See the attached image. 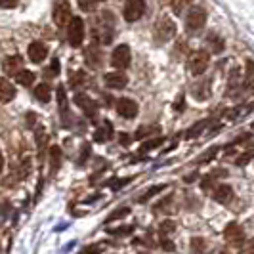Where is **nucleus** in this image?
I'll return each mask as SVG.
<instances>
[{
	"mask_svg": "<svg viewBox=\"0 0 254 254\" xmlns=\"http://www.w3.org/2000/svg\"><path fill=\"white\" fill-rule=\"evenodd\" d=\"M251 159H253V151H247V153H245V155H241V157L237 159V165H239V166L247 165V163H249Z\"/></svg>",
	"mask_w": 254,
	"mask_h": 254,
	"instance_id": "nucleus-43",
	"label": "nucleus"
},
{
	"mask_svg": "<svg viewBox=\"0 0 254 254\" xmlns=\"http://www.w3.org/2000/svg\"><path fill=\"white\" fill-rule=\"evenodd\" d=\"M253 86V62H247V88Z\"/></svg>",
	"mask_w": 254,
	"mask_h": 254,
	"instance_id": "nucleus-40",
	"label": "nucleus"
},
{
	"mask_svg": "<svg viewBox=\"0 0 254 254\" xmlns=\"http://www.w3.org/2000/svg\"><path fill=\"white\" fill-rule=\"evenodd\" d=\"M241 254H253V243H249V245H247V249L241 251Z\"/></svg>",
	"mask_w": 254,
	"mask_h": 254,
	"instance_id": "nucleus-48",
	"label": "nucleus"
},
{
	"mask_svg": "<svg viewBox=\"0 0 254 254\" xmlns=\"http://www.w3.org/2000/svg\"><path fill=\"white\" fill-rule=\"evenodd\" d=\"M15 98V88L8 78H0V103H8Z\"/></svg>",
	"mask_w": 254,
	"mask_h": 254,
	"instance_id": "nucleus-17",
	"label": "nucleus"
},
{
	"mask_svg": "<svg viewBox=\"0 0 254 254\" xmlns=\"http://www.w3.org/2000/svg\"><path fill=\"white\" fill-rule=\"evenodd\" d=\"M29 172H31V159H25V161H21V166L17 170V178L23 180L25 176H29Z\"/></svg>",
	"mask_w": 254,
	"mask_h": 254,
	"instance_id": "nucleus-33",
	"label": "nucleus"
},
{
	"mask_svg": "<svg viewBox=\"0 0 254 254\" xmlns=\"http://www.w3.org/2000/svg\"><path fill=\"white\" fill-rule=\"evenodd\" d=\"M113 25V23H111ZM107 25L105 23V19L102 17V21L96 25V29H94V33H96V38L100 40V42H103V44H109L111 40H113V27Z\"/></svg>",
	"mask_w": 254,
	"mask_h": 254,
	"instance_id": "nucleus-15",
	"label": "nucleus"
},
{
	"mask_svg": "<svg viewBox=\"0 0 254 254\" xmlns=\"http://www.w3.org/2000/svg\"><path fill=\"white\" fill-rule=\"evenodd\" d=\"M78 8L82 12H94L98 8V0H78Z\"/></svg>",
	"mask_w": 254,
	"mask_h": 254,
	"instance_id": "nucleus-31",
	"label": "nucleus"
},
{
	"mask_svg": "<svg viewBox=\"0 0 254 254\" xmlns=\"http://www.w3.org/2000/svg\"><path fill=\"white\" fill-rule=\"evenodd\" d=\"M62 166V149L58 145H52L50 147V174L54 176Z\"/></svg>",
	"mask_w": 254,
	"mask_h": 254,
	"instance_id": "nucleus-18",
	"label": "nucleus"
},
{
	"mask_svg": "<svg viewBox=\"0 0 254 254\" xmlns=\"http://www.w3.org/2000/svg\"><path fill=\"white\" fill-rule=\"evenodd\" d=\"M46 71H48L46 76H58L60 75V60H58V58H54V60H52V65L46 69Z\"/></svg>",
	"mask_w": 254,
	"mask_h": 254,
	"instance_id": "nucleus-35",
	"label": "nucleus"
},
{
	"mask_svg": "<svg viewBox=\"0 0 254 254\" xmlns=\"http://www.w3.org/2000/svg\"><path fill=\"white\" fill-rule=\"evenodd\" d=\"M163 141H165L163 136H157L153 140H147L145 143H141V153H147L151 151V149H155V147H159V145H163Z\"/></svg>",
	"mask_w": 254,
	"mask_h": 254,
	"instance_id": "nucleus-28",
	"label": "nucleus"
},
{
	"mask_svg": "<svg viewBox=\"0 0 254 254\" xmlns=\"http://www.w3.org/2000/svg\"><path fill=\"white\" fill-rule=\"evenodd\" d=\"M166 188H168L166 184H159V186H153V188H149V190H147L145 193H143V195H141V197L138 199V201H140V203H145L147 199H151V197H155V195H157L159 191H165Z\"/></svg>",
	"mask_w": 254,
	"mask_h": 254,
	"instance_id": "nucleus-26",
	"label": "nucleus"
},
{
	"mask_svg": "<svg viewBox=\"0 0 254 254\" xmlns=\"http://www.w3.org/2000/svg\"><path fill=\"white\" fill-rule=\"evenodd\" d=\"M98 2H102V0H98Z\"/></svg>",
	"mask_w": 254,
	"mask_h": 254,
	"instance_id": "nucleus-51",
	"label": "nucleus"
},
{
	"mask_svg": "<svg viewBox=\"0 0 254 254\" xmlns=\"http://www.w3.org/2000/svg\"><path fill=\"white\" fill-rule=\"evenodd\" d=\"M46 56H48V48L40 40H35V42L29 44V60L33 64H42L46 60Z\"/></svg>",
	"mask_w": 254,
	"mask_h": 254,
	"instance_id": "nucleus-11",
	"label": "nucleus"
},
{
	"mask_svg": "<svg viewBox=\"0 0 254 254\" xmlns=\"http://www.w3.org/2000/svg\"><path fill=\"white\" fill-rule=\"evenodd\" d=\"M208 125H210V121H208V119H206V121H199L197 125H193V127L188 130L186 138H188V140H193V138H197V136H199V134H201L204 128L208 127Z\"/></svg>",
	"mask_w": 254,
	"mask_h": 254,
	"instance_id": "nucleus-24",
	"label": "nucleus"
},
{
	"mask_svg": "<svg viewBox=\"0 0 254 254\" xmlns=\"http://www.w3.org/2000/svg\"><path fill=\"white\" fill-rule=\"evenodd\" d=\"M117 111L125 119H134L138 115V103L134 100H130V98H121L117 102Z\"/></svg>",
	"mask_w": 254,
	"mask_h": 254,
	"instance_id": "nucleus-10",
	"label": "nucleus"
},
{
	"mask_svg": "<svg viewBox=\"0 0 254 254\" xmlns=\"http://www.w3.org/2000/svg\"><path fill=\"white\" fill-rule=\"evenodd\" d=\"M58 105H60V111L62 113H67V105H69V102H67V94H65V88L64 86H58Z\"/></svg>",
	"mask_w": 254,
	"mask_h": 254,
	"instance_id": "nucleus-29",
	"label": "nucleus"
},
{
	"mask_svg": "<svg viewBox=\"0 0 254 254\" xmlns=\"http://www.w3.org/2000/svg\"><path fill=\"white\" fill-rule=\"evenodd\" d=\"M193 0H172V6H174V12L176 13H180L188 4H191Z\"/></svg>",
	"mask_w": 254,
	"mask_h": 254,
	"instance_id": "nucleus-38",
	"label": "nucleus"
},
{
	"mask_svg": "<svg viewBox=\"0 0 254 254\" xmlns=\"http://www.w3.org/2000/svg\"><path fill=\"white\" fill-rule=\"evenodd\" d=\"M155 132H159V127H141L138 128V132L134 134V140H141L145 136H153Z\"/></svg>",
	"mask_w": 254,
	"mask_h": 254,
	"instance_id": "nucleus-30",
	"label": "nucleus"
},
{
	"mask_svg": "<svg viewBox=\"0 0 254 254\" xmlns=\"http://www.w3.org/2000/svg\"><path fill=\"white\" fill-rule=\"evenodd\" d=\"M206 42L210 46V52H214V54H220V52L224 50V40L218 37V35H208Z\"/></svg>",
	"mask_w": 254,
	"mask_h": 254,
	"instance_id": "nucleus-25",
	"label": "nucleus"
},
{
	"mask_svg": "<svg viewBox=\"0 0 254 254\" xmlns=\"http://www.w3.org/2000/svg\"><path fill=\"white\" fill-rule=\"evenodd\" d=\"M206 23V12L203 8H191L190 13L186 15V31L188 33H197L201 31Z\"/></svg>",
	"mask_w": 254,
	"mask_h": 254,
	"instance_id": "nucleus-3",
	"label": "nucleus"
},
{
	"mask_svg": "<svg viewBox=\"0 0 254 254\" xmlns=\"http://www.w3.org/2000/svg\"><path fill=\"white\" fill-rule=\"evenodd\" d=\"M35 136H37L38 149L42 151V149H44V145H46V140H48V136H46V130H44V128H38L37 132H35Z\"/></svg>",
	"mask_w": 254,
	"mask_h": 254,
	"instance_id": "nucleus-34",
	"label": "nucleus"
},
{
	"mask_svg": "<svg viewBox=\"0 0 254 254\" xmlns=\"http://www.w3.org/2000/svg\"><path fill=\"white\" fill-rule=\"evenodd\" d=\"M42 186H44V180H42V176H40L38 186H37V193H35V201H38V197H40V193H42Z\"/></svg>",
	"mask_w": 254,
	"mask_h": 254,
	"instance_id": "nucleus-45",
	"label": "nucleus"
},
{
	"mask_svg": "<svg viewBox=\"0 0 254 254\" xmlns=\"http://www.w3.org/2000/svg\"><path fill=\"white\" fill-rule=\"evenodd\" d=\"M2 69H4V73H6V75L15 76L19 71H23V58H21V56H12V58L4 60Z\"/></svg>",
	"mask_w": 254,
	"mask_h": 254,
	"instance_id": "nucleus-14",
	"label": "nucleus"
},
{
	"mask_svg": "<svg viewBox=\"0 0 254 254\" xmlns=\"http://www.w3.org/2000/svg\"><path fill=\"white\" fill-rule=\"evenodd\" d=\"M52 17H54V23L58 27H65L71 19V4L67 0H56Z\"/></svg>",
	"mask_w": 254,
	"mask_h": 254,
	"instance_id": "nucleus-5",
	"label": "nucleus"
},
{
	"mask_svg": "<svg viewBox=\"0 0 254 254\" xmlns=\"http://www.w3.org/2000/svg\"><path fill=\"white\" fill-rule=\"evenodd\" d=\"M103 80H105V84H107L109 88H115V90L125 88V86L128 84V78H127V75H125L123 71H113V73H105V75H103Z\"/></svg>",
	"mask_w": 254,
	"mask_h": 254,
	"instance_id": "nucleus-13",
	"label": "nucleus"
},
{
	"mask_svg": "<svg viewBox=\"0 0 254 254\" xmlns=\"http://www.w3.org/2000/svg\"><path fill=\"white\" fill-rule=\"evenodd\" d=\"M191 94H193V98L199 100V102L208 100V98H210V78H201L199 82H195V84L191 86Z\"/></svg>",
	"mask_w": 254,
	"mask_h": 254,
	"instance_id": "nucleus-12",
	"label": "nucleus"
},
{
	"mask_svg": "<svg viewBox=\"0 0 254 254\" xmlns=\"http://www.w3.org/2000/svg\"><path fill=\"white\" fill-rule=\"evenodd\" d=\"M182 107H184V94H180L176 103H174V109H182Z\"/></svg>",
	"mask_w": 254,
	"mask_h": 254,
	"instance_id": "nucleus-47",
	"label": "nucleus"
},
{
	"mask_svg": "<svg viewBox=\"0 0 254 254\" xmlns=\"http://www.w3.org/2000/svg\"><path fill=\"white\" fill-rule=\"evenodd\" d=\"M84 56H86V62H88L92 67H100V64H102V56H100V50H98L96 44L90 46Z\"/></svg>",
	"mask_w": 254,
	"mask_h": 254,
	"instance_id": "nucleus-20",
	"label": "nucleus"
},
{
	"mask_svg": "<svg viewBox=\"0 0 254 254\" xmlns=\"http://www.w3.org/2000/svg\"><path fill=\"white\" fill-rule=\"evenodd\" d=\"M35 73L33 71H19L17 75H15V80H17V84H21V86H33V82H35Z\"/></svg>",
	"mask_w": 254,
	"mask_h": 254,
	"instance_id": "nucleus-22",
	"label": "nucleus"
},
{
	"mask_svg": "<svg viewBox=\"0 0 254 254\" xmlns=\"http://www.w3.org/2000/svg\"><path fill=\"white\" fill-rule=\"evenodd\" d=\"M17 2H19V0H0V8L10 10V8H13V6H17Z\"/></svg>",
	"mask_w": 254,
	"mask_h": 254,
	"instance_id": "nucleus-44",
	"label": "nucleus"
},
{
	"mask_svg": "<svg viewBox=\"0 0 254 254\" xmlns=\"http://www.w3.org/2000/svg\"><path fill=\"white\" fill-rule=\"evenodd\" d=\"M153 35H155V40H157V42H168L170 38L176 35V23H174L170 17L163 15V17L157 19Z\"/></svg>",
	"mask_w": 254,
	"mask_h": 254,
	"instance_id": "nucleus-1",
	"label": "nucleus"
},
{
	"mask_svg": "<svg viewBox=\"0 0 254 254\" xmlns=\"http://www.w3.org/2000/svg\"><path fill=\"white\" fill-rule=\"evenodd\" d=\"M132 182V178H123V180H117V182H113L111 184V188H113V191H117V190H121V188H125L127 184H130Z\"/></svg>",
	"mask_w": 254,
	"mask_h": 254,
	"instance_id": "nucleus-41",
	"label": "nucleus"
},
{
	"mask_svg": "<svg viewBox=\"0 0 254 254\" xmlns=\"http://www.w3.org/2000/svg\"><path fill=\"white\" fill-rule=\"evenodd\" d=\"M216 153H218V147H212V149H208V151L204 153L203 157H199V165H204L206 161H212V159L216 157Z\"/></svg>",
	"mask_w": 254,
	"mask_h": 254,
	"instance_id": "nucleus-36",
	"label": "nucleus"
},
{
	"mask_svg": "<svg viewBox=\"0 0 254 254\" xmlns=\"http://www.w3.org/2000/svg\"><path fill=\"white\" fill-rule=\"evenodd\" d=\"M2 168H4V157H2V151H0V172H2Z\"/></svg>",
	"mask_w": 254,
	"mask_h": 254,
	"instance_id": "nucleus-50",
	"label": "nucleus"
},
{
	"mask_svg": "<svg viewBox=\"0 0 254 254\" xmlns=\"http://www.w3.org/2000/svg\"><path fill=\"white\" fill-rule=\"evenodd\" d=\"M168 231H174V222H170V220L163 222V226H161V235H166Z\"/></svg>",
	"mask_w": 254,
	"mask_h": 254,
	"instance_id": "nucleus-42",
	"label": "nucleus"
},
{
	"mask_svg": "<svg viewBox=\"0 0 254 254\" xmlns=\"http://www.w3.org/2000/svg\"><path fill=\"white\" fill-rule=\"evenodd\" d=\"M105 243H94V245H88V247H84V249H80V253L78 254H102L105 251Z\"/></svg>",
	"mask_w": 254,
	"mask_h": 254,
	"instance_id": "nucleus-27",
	"label": "nucleus"
},
{
	"mask_svg": "<svg viewBox=\"0 0 254 254\" xmlns=\"http://www.w3.org/2000/svg\"><path fill=\"white\" fill-rule=\"evenodd\" d=\"M134 228L132 226H128V228H117V229H107V233H111V235H128V233H132Z\"/></svg>",
	"mask_w": 254,
	"mask_h": 254,
	"instance_id": "nucleus-39",
	"label": "nucleus"
},
{
	"mask_svg": "<svg viewBox=\"0 0 254 254\" xmlns=\"http://www.w3.org/2000/svg\"><path fill=\"white\" fill-rule=\"evenodd\" d=\"M111 65L117 71H125L130 65V48L127 44H119L111 54Z\"/></svg>",
	"mask_w": 254,
	"mask_h": 254,
	"instance_id": "nucleus-6",
	"label": "nucleus"
},
{
	"mask_svg": "<svg viewBox=\"0 0 254 254\" xmlns=\"http://www.w3.org/2000/svg\"><path fill=\"white\" fill-rule=\"evenodd\" d=\"M224 239L229 245H233V247H243V243H245V231H243V228L239 224L231 222L224 229Z\"/></svg>",
	"mask_w": 254,
	"mask_h": 254,
	"instance_id": "nucleus-8",
	"label": "nucleus"
},
{
	"mask_svg": "<svg viewBox=\"0 0 254 254\" xmlns=\"http://www.w3.org/2000/svg\"><path fill=\"white\" fill-rule=\"evenodd\" d=\"M75 103L84 111V113L88 115L90 119H96V115H98V103L94 102L92 98H88L86 94H76Z\"/></svg>",
	"mask_w": 254,
	"mask_h": 254,
	"instance_id": "nucleus-9",
	"label": "nucleus"
},
{
	"mask_svg": "<svg viewBox=\"0 0 254 254\" xmlns=\"http://www.w3.org/2000/svg\"><path fill=\"white\" fill-rule=\"evenodd\" d=\"M197 178V172H195V174H190V176H188V178H186V182H188V184H190V182H193V180Z\"/></svg>",
	"mask_w": 254,
	"mask_h": 254,
	"instance_id": "nucleus-49",
	"label": "nucleus"
},
{
	"mask_svg": "<svg viewBox=\"0 0 254 254\" xmlns=\"http://www.w3.org/2000/svg\"><path fill=\"white\" fill-rule=\"evenodd\" d=\"M212 197H214V201H218V203L226 204L231 201V197H233V190L229 188V186H226V184H220V186H216V188H212Z\"/></svg>",
	"mask_w": 254,
	"mask_h": 254,
	"instance_id": "nucleus-16",
	"label": "nucleus"
},
{
	"mask_svg": "<svg viewBox=\"0 0 254 254\" xmlns=\"http://www.w3.org/2000/svg\"><path fill=\"white\" fill-rule=\"evenodd\" d=\"M69 29H67V38H69V44L73 48H78L84 40V21L80 17H71L69 19Z\"/></svg>",
	"mask_w": 254,
	"mask_h": 254,
	"instance_id": "nucleus-2",
	"label": "nucleus"
},
{
	"mask_svg": "<svg viewBox=\"0 0 254 254\" xmlns=\"http://www.w3.org/2000/svg\"><path fill=\"white\" fill-rule=\"evenodd\" d=\"M35 98H37L40 103H48L52 100V88L46 82L38 84V86H35Z\"/></svg>",
	"mask_w": 254,
	"mask_h": 254,
	"instance_id": "nucleus-19",
	"label": "nucleus"
},
{
	"mask_svg": "<svg viewBox=\"0 0 254 254\" xmlns=\"http://www.w3.org/2000/svg\"><path fill=\"white\" fill-rule=\"evenodd\" d=\"M208 62H210V56L206 50H197L191 54L190 58V71L191 75H203L204 71L208 69Z\"/></svg>",
	"mask_w": 254,
	"mask_h": 254,
	"instance_id": "nucleus-4",
	"label": "nucleus"
},
{
	"mask_svg": "<svg viewBox=\"0 0 254 254\" xmlns=\"http://www.w3.org/2000/svg\"><path fill=\"white\" fill-rule=\"evenodd\" d=\"M69 82H71L73 88H82V86L88 82V76H86L84 71H73V73H71V78H69Z\"/></svg>",
	"mask_w": 254,
	"mask_h": 254,
	"instance_id": "nucleus-21",
	"label": "nucleus"
},
{
	"mask_svg": "<svg viewBox=\"0 0 254 254\" xmlns=\"http://www.w3.org/2000/svg\"><path fill=\"white\" fill-rule=\"evenodd\" d=\"M203 249H204V241L201 239V237H197V239L191 241V251H193L195 254H201L203 253Z\"/></svg>",
	"mask_w": 254,
	"mask_h": 254,
	"instance_id": "nucleus-37",
	"label": "nucleus"
},
{
	"mask_svg": "<svg viewBox=\"0 0 254 254\" xmlns=\"http://www.w3.org/2000/svg\"><path fill=\"white\" fill-rule=\"evenodd\" d=\"M86 155H90V145H88V143H84V145H82V155H80V163H84Z\"/></svg>",
	"mask_w": 254,
	"mask_h": 254,
	"instance_id": "nucleus-46",
	"label": "nucleus"
},
{
	"mask_svg": "<svg viewBox=\"0 0 254 254\" xmlns=\"http://www.w3.org/2000/svg\"><path fill=\"white\" fill-rule=\"evenodd\" d=\"M128 214H130V208H127V206H125V208H121V210H115L113 214H109L105 222H107V224H111L113 220H121V218H127Z\"/></svg>",
	"mask_w": 254,
	"mask_h": 254,
	"instance_id": "nucleus-32",
	"label": "nucleus"
},
{
	"mask_svg": "<svg viewBox=\"0 0 254 254\" xmlns=\"http://www.w3.org/2000/svg\"><path fill=\"white\" fill-rule=\"evenodd\" d=\"M111 136H113V128H111V125H109V123H105L103 127H100L98 130H96L94 140H96V141H107Z\"/></svg>",
	"mask_w": 254,
	"mask_h": 254,
	"instance_id": "nucleus-23",
	"label": "nucleus"
},
{
	"mask_svg": "<svg viewBox=\"0 0 254 254\" xmlns=\"http://www.w3.org/2000/svg\"><path fill=\"white\" fill-rule=\"evenodd\" d=\"M143 12H145V0H127L123 13L128 23H134L143 15Z\"/></svg>",
	"mask_w": 254,
	"mask_h": 254,
	"instance_id": "nucleus-7",
	"label": "nucleus"
}]
</instances>
